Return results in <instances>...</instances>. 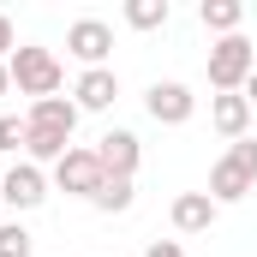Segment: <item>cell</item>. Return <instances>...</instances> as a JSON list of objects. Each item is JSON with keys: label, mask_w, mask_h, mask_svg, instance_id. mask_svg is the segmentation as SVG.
Segmentation results:
<instances>
[{"label": "cell", "mask_w": 257, "mask_h": 257, "mask_svg": "<svg viewBox=\"0 0 257 257\" xmlns=\"http://www.w3.org/2000/svg\"><path fill=\"white\" fill-rule=\"evenodd\" d=\"M66 54L84 60V72L108 66V54H114V24H102V18H78V24L66 30Z\"/></svg>", "instance_id": "4"}, {"label": "cell", "mask_w": 257, "mask_h": 257, "mask_svg": "<svg viewBox=\"0 0 257 257\" xmlns=\"http://www.w3.org/2000/svg\"><path fill=\"white\" fill-rule=\"evenodd\" d=\"M144 108H150L156 126H186L197 114V96H192V84H180V78H156L144 90Z\"/></svg>", "instance_id": "3"}, {"label": "cell", "mask_w": 257, "mask_h": 257, "mask_svg": "<svg viewBox=\"0 0 257 257\" xmlns=\"http://www.w3.org/2000/svg\"><path fill=\"white\" fill-rule=\"evenodd\" d=\"M227 156H233V162L245 168V180L257 186V138H239V144H227Z\"/></svg>", "instance_id": "19"}, {"label": "cell", "mask_w": 257, "mask_h": 257, "mask_svg": "<svg viewBox=\"0 0 257 257\" xmlns=\"http://www.w3.org/2000/svg\"><path fill=\"white\" fill-rule=\"evenodd\" d=\"M168 215H174V227H180V233H209V227H215V215H221V203H215L209 192H180Z\"/></svg>", "instance_id": "10"}, {"label": "cell", "mask_w": 257, "mask_h": 257, "mask_svg": "<svg viewBox=\"0 0 257 257\" xmlns=\"http://www.w3.org/2000/svg\"><path fill=\"white\" fill-rule=\"evenodd\" d=\"M132 197H138V186H132V180H120V174H108V180L96 186V197H90V203H96L102 215H126Z\"/></svg>", "instance_id": "14"}, {"label": "cell", "mask_w": 257, "mask_h": 257, "mask_svg": "<svg viewBox=\"0 0 257 257\" xmlns=\"http://www.w3.org/2000/svg\"><path fill=\"white\" fill-rule=\"evenodd\" d=\"M12 48H18V42H12V18L0 12V60H12Z\"/></svg>", "instance_id": "21"}, {"label": "cell", "mask_w": 257, "mask_h": 257, "mask_svg": "<svg viewBox=\"0 0 257 257\" xmlns=\"http://www.w3.org/2000/svg\"><path fill=\"white\" fill-rule=\"evenodd\" d=\"M108 174H102V162H96V150H66L60 162H54V186L60 192H72V197H96V186H102Z\"/></svg>", "instance_id": "6"}, {"label": "cell", "mask_w": 257, "mask_h": 257, "mask_svg": "<svg viewBox=\"0 0 257 257\" xmlns=\"http://www.w3.org/2000/svg\"><path fill=\"white\" fill-rule=\"evenodd\" d=\"M144 257H186V245H180V239H150Z\"/></svg>", "instance_id": "20"}, {"label": "cell", "mask_w": 257, "mask_h": 257, "mask_svg": "<svg viewBox=\"0 0 257 257\" xmlns=\"http://www.w3.org/2000/svg\"><path fill=\"white\" fill-rule=\"evenodd\" d=\"M72 102H78V114H108V108L120 102V78H114V66L78 72V84H72Z\"/></svg>", "instance_id": "8"}, {"label": "cell", "mask_w": 257, "mask_h": 257, "mask_svg": "<svg viewBox=\"0 0 257 257\" xmlns=\"http://www.w3.org/2000/svg\"><path fill=\"white\" fill-rule=\"evenodd\" d=\"M245 102H251V108H257V72H251V84H245Z\"/></svg>", "instance_id": "23"}, {"label": "cell", "mask_w": 257, "mask_h": 257, "mask_svg": "<svg viewBox=\"0 0 257 257\" xmlns=\"http://www.w3.org/2000/svg\"><path fill=\"white\" fill-rule=\"evenodd\" d=\"M251 192L257 186L245 180V168H239L233 156H221V162L209 168V197H215V203H239V197H251Z\"/></svg>", "instance_id": "12"}, {"label": "cell", "mask_w": 257, "mask_h": 257, "mask_svg": "<svg viewBox=\"0 0 257 257\" xmlns=\"http://www.w3.org/2000/svg\"><path fill=\"white\" fill-rule=\"evenodd\" d=\"M36 132H60V138H72L78 132V102L72 96H42V102H30V114H24Z\"/></svg>", "instance_id": "11"}, {"label": "cell", "mask_w": 257, "mask_h": 257, "mask_svg": "<svg viewBox=\"0 0 257 257\" xmlns=\"http://www.w3.org/2000/svg\"><path fill=\"white\" fill-rule=\"evenodd\" d=\"M251 72H257V48H251V36H245V30H239V36H215V42H209V90H215V96L245 90V84H251Z\"/></svg>", "instance_id": "2"}, {"label": "cell", "mask_w": 257, "mask_h": 257, "mask_svg": "<svg viewBox=\"0 0 257 257\" xmlns=\"http://www.w3.org/2000/svg\"><path fill=\"white\" fill-rule=\"evenodd\" d=\"M66 150H72V138H60V132H36L30 126V138H24V162H36V168H42V162L54 168Z\"/></svg>", "instance_id": "15"}, {"label": "cell", "mask_w": 257, "mask_h": 257, "mask_svg": "<svg viewBox=\"0 0 257 257\" xmlns=\"http://www.w3.org/2000/svg\"><path fill=\"white\" fill-rule=\"evenodd\" d=\"M42 197H48V174H42L36 162H12V168L0 174V203H6V209L24 215V209H36Z\"/></svg>", "instance_id": "5"}, {"label": "cell", "mask_w": 257, "mask_h": 257, "mask_svg": "<svg viewBox=\"0 0 257 257\" xmlns=\"http://www.w3.org/2000/svg\"><path fill=\"white\" fill-rule=\"evenodd\" d=\"M24 138H30V120L0 114V150H6V156H18V150H24Z\"/></svg>", "instance_id": "18"}, {"label": "cell", "mask_w": 257, "mask_h": 257, "mask_svg": "<svg viewBox=\"0 0 257 257\" xmlns=\"http://www.w3.org/2000/svg\"><path fill=\"white\" fill-rule=\"evenodd\" d=\"M6 90H12V66L0 60V96H6Z\"/></svg>", "instance_id": "22"}, {"label": "cell", "mask_w": 257, "mask_h": 257, "mask_svg": "<svg viewBox=\"0 0 257 257\" xmlns=\"http://www.w3.org/2000/svg\"><path fill=\"white\" fill-rule=\"evenodd\" d=\"M197 24H203V30H215V36H239L245 6H239V0H203V6H197Z\"/></svg>", "instance_id": "13"}, {"label": "cell", "mask_w": 257, "mask_h": 257, "mask_svg": "<svg viewBox=\"0 0 257 257\" xmlns=\"http://www.w3.org/2000/svg\"><path fill=\"white\" fill-rule=\"evenodd\" d=\"M209 126L221 132L227 144H239V138L251 132V102H245V90H233V96H209Z\"/></svg>", "instance_id": "9"}, {"label": "cell", "mask_w": 257, "mask_h": 257, "mask_svg": "<svg viewBox=\"0 0 257 257\" xmlns=\"http://www.w3.org/2000/svg\"><path fill=\"white\" fill-rule=\"evenodd\" d=\"M30 251H36L30 227L24 221H0V257H30Z\"/></svg>", "instance_id": "17"}, {"label": "cell", "mask_w": 257, "mask_h": 257, "mask_svg": "<svg viewBox=\"0 0 257 257\" xmlns=\"http://www.w3.org/2000/svg\"><path fill=\"white\" fill-rule=\"evenodd\" d=\"M12 90L18 96H30V102H42V96H60L66 84V66L54 48H36V42H24V48H12Z\"/></svg>", "instance_id": "1"}, {"label": "cell", "mask_w": 257, "mask_h": 257, "mask_svg": "<svg viewBox=\"0 0 257 257\" xmlns=\"http://www.w3.org/2000/svg\"><path fill=\"white\" fill-rule=\"evenodd\" d=\"M126 24L132 30H162L168 24V0H126Z\"/></svg>", "instance_id": "16"}, {"label": "cell", "mask_w": 257, "mask_h": 257, "mask_svg": "<svg viewBox=\"0 0 257 257\" xmlns=\"http://www.w3.org/2000/svg\"><path fill=\"white\" fill-rule=\"evenodd\" d=\"M96 162H102V174H120V180H132L138 174V162H144V144H138V132L114 126L96 138Z\"/></svg>", "instance_id": "7"}]
</instances>
